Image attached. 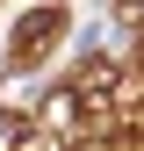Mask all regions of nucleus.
I'll return each mask as SVG.
<instances>
[{"mask_svg":"<svg viewBox=\"0 0 144 151\" xmlns=\"http://www.w3.org/2000/svg\"><path fill=\"white\" fill-rule=\"evenodd\" d=\"M58 29H65V14H58V7L29 14V22H22V36H14V43H22V65H29V58H43V43H50Z\"/></svg>","mask_w":144,"mask_h":151,"instance_id":"obj_1","label":"nucleus"}]
</instances>
